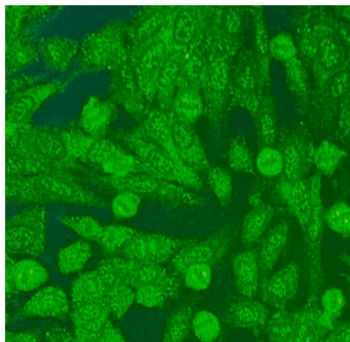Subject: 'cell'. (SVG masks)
Here are the masks:
<instances>
[{
	"instance_id": "6da1fadb",
	"label": "cell",
	"mask_w": 350,
	"mask_h": 342,
	"mask_svg": "<svg viewBox=\"0 0 350 342\" xmlns=\"http://www.w3.org/2000/svg\"><path fill=\"white\" fill-rule=\"evenodd\" d=\"M5 197L8 200L25 203L102 205L99 197L72 179L49 172L25 177H7Z\"/></svg>"
},
{
	"instance_id": "7a4b0ae2",
	"label": "cell",
	"mask_w": 350,
	"mask_h": 342,
	"mask_svg": "<svg viewBox=\"0 0 350 342\" xmlns=\"http://www.w3.org/2000/svg\"><path fill=\"white\" fill-rule=\"evenodd\" d=\"M309 179L312 194V211L309 223L303 231L309 279V293L306 306H318L324 285L322 241L325 224L321 197L322 174L317 171Z\"/></svg>"
},
{
	"instance_id": "3957f363",
	"label": "cell",
	"mask_w": 350,
	"mask_h": 342,
	"mask_svg": "<svg viewBox=\"0 0 350 342\" xmlns=\"http://www.w3.org/2000/svg\"><path fill=\"white\" fill-rule=\"evenodd\" d=\"M316 52L312 65L317 92L350 62L349 54L330 21V13L321 10L314 22Z\"/></svg>"
},
{
	"instance_id": "277c9868",
	"label": "cell",
	"mask_w": 350,
	"mask_h": 342,
	"mask_svg": "<svg viewBox=\"0 0 350 342\" xmlns=\"http://www.w3.org/2000/svg\"><path fill=\"white\" fill-rule=\"evenodd\" d=\"M132 146L136 157L143 164V173L189 189L200 190L203 187L197 171L185 162L175 160L152 140L137 138Z\"/></svg>"
},
{
	"instance_id": "5b68a950",
	"label": "cell",
	"mask_w": 350,
	"mask_h": 342,
	"mask_svg": "<svg viewBox=\"0 0 350 342\" xmlns=\"http://www.w3.org/2000/svg\"><path fill=\"white\" fill-rule=\"evenodd\" d=\"M46 250V213L35 206L10 218L5 224L8 255L38 256Z\"/></svg>"
},
{
	"instance_id": "8992f818",
	"label": "cell",
	"mask_w": 350,
	"mask_h": 342,
	"mask_svg": "<svg viewBox=\"0 0 350 342\" xmlns=\"http://www.w3.org/2000/svg\"><path fill=\"white\" fill-rule=\"evenodd\" d=\"M108 181L118 192L128 190L142 198H150L170 205L194 207L202 203L201 198L189 192V189L145 173L131 174L120 178L110 177Z\"/></svg>"
},
{
	"instance_id": "52a82bcc",
	"label": "cell",
	"mask_w": 350,
	"mask_h": 342,
	"mask_svg": "<svg viewBox=\"0 0 350 342\" xmlns=\"http://www.w3.org/2000/svg\"><path fill=\"white\" fill-rule=\"evenodd\" d=\"M187 243L172 237L152 233H136L122 252L124 259L162 264L172 259Z\"/></svg>"
},
{
	"instance_id": "ba28073f",
	"label": "cell",
	"mask_w": 350,
	"mask_h": 342,
	"mask_svg": "<svg viewBox=\"0 0 350 342\" xmlns=\"http://www.w3.org/2000/svg\"><path fill=\"white\" fill-rule=\"evenodd\" d=\"M231 237L228 231H219L200 241L187 243L171 259L175 273L183 274L187 268L198 263L215 264L227 254Z\"/></svg>"
},
{
	"instance_id": "9c48e42d",
	"label": "cell",
	"mask_w": 350,
	"mask_h": 342,
	"mask_svg": "<svg viewBox=\"0 0 350 342\" xmlns=\"http://www.w3.org/2000/svg\"><path fill=\"white\" fill-rule=\"evenodd\" d=\"M50 274L44 264L33 258L14 261L5 259V291L7 296L18 293H31L40 289L49 281Z\"/></svg>"
},
{
	"instance_id": "30bf717a",
	"label": "cell",
	"mask_w": 350,
	"mask_h": 342,
	"mask_svg": "<svg viewBox=\"0 0 350 342\" xmlns=\"http://www.w3.org/2000/svg\"><path fill=\"white\" fill-rule=\"evenodd\" d=\"M301 278V269L294 262L287 264L275 274L268 275L260 285V296L264 303L280 309L297 297Z\"/></svg>"
},
{
	"instance_id": "8fae6325",
	"label": "cell",
	"mask_w": 350,
	"mask_h": 342,
	"mask_svg": "<svg viewBox=\"0 0 350 342\" xmlns=\"http://www.w3.org/2000/svg\"><path fill=\"white\" fill-rule=\"evenodd\" d=\"M279 200L289 211L301 227L305 231L312 211V194L310 179L291 181L282 176L277 185Z\"/></svg>"
},
{
	"instance_id": "7c38bea8",
	"label": "cell",
	"mask_w": 350,
	"mask_h": 342,
	"mask_svg": "<svg viewBox=\"0 0 350 342\" xmlns=\"http://www.w3.org/2000/svg\"><path fill=\"white\" fill-rule=\"evenodd\" d=\"M350 92V62L317 92L319 119L322 127H328L337 120L342 105Z\"/></svg>"
},
{
	"instance_id": "4fadbf2b",
	"label": "cell",
	"mask_w": 350,
	"mask_h": 342,
	"mask_svg": "<svg viewBox=\"0 0 350 342\" xmlns=\"http://www.w3.org/2000/svg\"><path fill=\"white\" fill-rule=\"evenodd\" d=\"M293 342H317L327 337L336 321L318 306L293 311Z\"/></svg>"
},
{
	"instance_id": "5bb4252c",
	"label": "cell",
	"mask_w": 350,
	"mask_h": 342,
	"mask_svg": "<svg viewBox=\"0 0 350 342\" xmlns=\"http://www.w3.org/2000/svg\"><path fill=\"white\" fill-rule=\"evenodd\" d=\"M69 313L68 294L62 287L57 286H49L38 290L22 308V314L27 317L62 318Z\"/></svg>"
},
{
	"instance_id": "9a60e30c",
	"label": "cell",
	"mask_w": 350,
	"mask_h": 342,
	"mask_svg": "<svg viewBox=\"0 0 350 342\" xmlns=\"http://www.w3.org/2000/svg\"><path fill=\"white\" fill-rule=\"evenodd\" d=\"M314 150L305 135H290L281 150L284 158L283 176L291 181L306 179L314 166Z\"/></svg>"
},
{
	"instance_id": "2e32d148",
	"label": "cell",
	"mask_w": 350,
	"mask_h": 342,
	"mask_svg": "<svg viewBox=\"0 0 350 342\" xmlns=\"http://www.w3.org/2000/svg\"><path fill=\"white\" fill-rule=\"evenodd\" d=\"M171 128L174 148L181 160L197 172L208 170L207 155L193 127L172 119Z\"/></svg>"
},
{
	"instance_id": "e0dca14e",
	"label": "cell",
	"mask_w": 350,
	"mask_h": 342,
	"mask_svg": "<svg viewBox=\"0 0 350 342\" xmlns=\"http://www.w3.org/2000/svg\"><path fill=\"white\" fill-rule=\"evenodd\" d=\"M57 90V84L49 83L35 86L19 92L7 106L8 123L18 124L28 120Z\"/></svg>"
},
{
	"instance_id": "ac0fdd59",
	"label": "cell",
	"mask_w": 350,
	"mask_h": 342,
	"mask_svg": "<svg viewBox=\"0 0 350 342\" xmlns=\"http://www.w3.org/2000/svg\"><path fill=\"white\" fill-rule=\"evenodd\" d=\"M270 312L265 304L254 298H242L232 302L224 314V319L232 328H258L270 319Z\"/></svg>"
},
{
	"instance_id": "d6986e66",
	"label": "cell",
	"mask_w": 350,
	"mask_h": 342,
	"mask_svg": "<svg viewBox=\"0 0 350 342\" xmlns=\"http://www.w3.org/2000/svg\"><path fill=\"white\" fill-rule=\"evenodd\" d=\"M129 261L130 285L134 289L139 287L152 285L163 287L172 298L180 290V282L161 264Z\"/></svg>"
},
{
	"instance_id": "ffe728a7",
	"label": "cell",
	"mask_w": 350,
	"mask_h": 342,
	"mask_svg": "<svg viewBox=\"0 0 350 342\" xmlns=\"http://www.w3.org/2000/svg\"><path fill=\"white\" fill-rule=\"evenodd\" d=\"M232 273L237 291L243 297L254 298L260 289L258 256L252 250L239 252L232 260Z\"/></svg>"
},
{
	"instance_id": "44dd1931",
	"label": "cell",
	"mask_w": 350,
	"mask_h": 342,
	"mask_svg": "<svg viewBox=\"0 0 350 342\" xmlns=\"http://www.w3.org/2000/svg\"><path fill=\"white\" fill-rule=\"evenodd\" d=\"M289 232L288 221L282 220L272 227L264 237L258 256L260 274L265 277L277 265L288 241Z\"/></svg>"
},
{
	"instance_id": "7402d4cb",
	"label": "cell",
	"mask_w": 350,
	"mask_h": 342,
	"mask_svg": "<svg viewBox=\"0 0 350 342\" xmlns=\"http://www.w3.org/2000/svg\"><path fill=\"white\" fill-rule=\"evenodd\" d=\"M165 46L162 42H155L143 53L137 66V79L139 86L148 96L157 93L159 73L166 60Z\"/></svg>"
},
{
	"instance_id": "603a6c76",
	"label": "cell",
	"mask_w": 350,
	"mask_h": 342,
	"mask_svg": "<svg viewBox=\"0 0 350 342\" xmlns=\"http://www.w3.org/2000/svg\"><path fill=\"white\" fill-rule=\"evenodd\" d=\"M115 107L109 101L92 96L85 103L81 114V124L85 133L95 138L102 137L114 118Z\"/></svg>"
},
{
	"instance_id": "cb8c5ba5",
	"label": "cell",
	"mask_w": 350,
	"mask_h": 342,
	"mask_svg": "<svg viewBox=\"0 0 350 342\" xmlns=\"http://www.w3.org/2000/svg\"><path fill=\"white\" fill-rule=\"evenodd\" d=\"M275 213L277 211L273 206L265 202L252 206L244 218L241 231V239L244 246L252 247L262 238L273 220Z\"/></svg>"
},
{
	"instance_id": "d4e9b609",
	"label": "cell",
	"mask_w": 350,
	"mask_h": 342,
	"mask_svg": "<svg viewBox=\"0 0 350 342\" xmlns=\"http://www.w3.org/2000/svg\"><path fill=\"white\" fill-rule=\"evenodd\" d=\"M111 315L107 299L74 303L70 317L76 328L99 332Z\"/></svg>"
},
{
	"instance_id": "484cf974",
	"label": "cell",
	"mask_w": 350,
	"mask_h": 342,
	"mask_svg": "<svg viewBox=\"0 0 350 342\" xmlns=\"http://www.w3.org/2000/svg\"><path fill=\"white\" fill-rule=\"evenodd\" d=\"M109 290L110 287L106 278L96 267L74 280L70 296L73 303L98 301L107 299Z\"/></svg>"
},
{
	"instance_id": "4316f807",
	"label": "cell",
	"mask_w": 350,
	"mask_h": 342,
	"mask_svg": "<svg viewBox=\"0 0 350 342\" xmlns=\"http://www.w3.org/2000/svg\"><path fill=\"white\" fill-rule=\"evenodd\" d=\"M171 107L174 119L193 126L204 114L203 97L196 88L182 87L175 93Z\"/></svg>"
},
{
	"instance_id": "83f0119b",
	"label": "cell",
	"mask_w": 350,
	"mask_h": 342,
	"mask_svg": "<svg viewBox=\"0 0 350 342\" xmlns=\"http://www.w3.org/2000/svg\"><path fill=\"white\" fill-rule=\"evenodd\" d=\"M92 256V248L88 241L79 240L69 244L57 252L58 270L64 275L80 273Z\"/></svg>"
},
{
	"instance_id": "f1b7e54d",
	"label": "cell",
	"mask_w": 350,
	"mask_h": 342,
	"mask_svg": "<svg viewBox=\"0 0 350 342\" xmlns=\"http://www.w3.org/2000/svg\"><path fill=\"white\" fill-rule=\"evenodd\" d=\"M171 126L172 119L163 111H151L146 120V130L151 140L165 149L175 160L183 161L174 148Z\"/></svg>"
},
{
	"instance_id": "f546056e",
	"label": "cell",
	"mask_w": 350,
	"mask_h": 342,
	"mask_svg": "<svg viewBox=\"0 0 350 342\" xmlns=\"http://www.w3.org/2000/svg\"><path fill=\"white\" fill-rule=\"evenodd\" d=\"M347 155V151L336 143L323 140L314 148L313 164L322 176L330 177L336 173Z\"/></svg>"
},
{
	"instance_id": "4dcf8cb0",
	"label": "cell",
	"mask_w": 350,
	"mask_h": 342,
	"mask_svg": "<svg viewBox=\"0 0 350 342\" xmlns=\"http://www.w3.org/2000/svg\"><path fill=\"white\" fill-rule=\"evenodd\" d=\"M284 68L290 91L303 106H306L309 101L310 88L304 63L297 57L284 64Z\"/></svg>"
},
{
	"instance_id": "1f68e13d",
	"label": "cell",
	"mask_w": 350,
	"mask_h": 342,
	"mask_svg": "<svg viewBox=\"0 0 350 342\" xmlns=\"http://www.w3.org/2000/svg\"><path fill=\"white\" fill-rule=\"evenodd\" d=\"M61 223L85 241L99 242L104 226L95 218L88 215H66Z\"/></svg>"
},
{
	"instance_id": "d6a6232c",
	"label": "cell",
	"mask_w": 350,
	"mask_h": 342,
	"mask_svg": "<svg viewBox=\"0 0 350 342\" xmlns=\"http://www.w3.org/2000/svg\"><path fill=\"white\" fill-rule=\"evenodd\" d=\"M258 132L262 146H274L278 138V120L273 101L267 96L260 103Z\"/></svg>"
},
{
	"instance_id": "836d02e7",
	"label": "cell",
	"mask_w": 350,
	"mask_h": 342,
	"mask_svg": "<svg viewBox=\"0 0 350 342\" xmlns=\"http://www.w3.org/2000/svg\"><path fill=\"white\" fill-rule=\"evenodd\" d=\"M176 62L166 60L159 73L157 93L159 105L163 109L172 106L178 77V67Z\"/></svg>"
},
{
	"instance_id": "e575fe53",
	"label": "cell",
	"mask_w": 350,
	"mask_h": 342,
	"mask_svg": "<svg viewBox=\"0 0 350 342\" xmlns=\"http://www.w3.org/2000/svg\"><path fill=\"white\" fill-rule=\"evenodd\" d=\"M112 178H120L131 174L143 173V164L134 155L120 149L100 166Z\"/></svg>"
},
{
	"instance_id": "d590c367",
	"label": "cell",
	"mask_w": 350,
	"mask_h": 342,
	"mask_svg": "<svg viewBox=\"0 0 350 342\" xmlns=\"http://www.w3.org/2000/svg\"><path fill=\"white\" fill-rule=\"evenodd\" d=\"M77 52V46L64 38H52L44 44V58L57 69L66 68Z\"/></svg>"
},
{
	"instance_id": "8d00e7d4",
	"label": "cell",
	"mask_w": 350,
	"mask_h": 342,
	"mask_svg": "<svg viewBox=\"0 0 350 342\" xmlns=\"http://www.w3.org/2000/svg\"><path fill=\"white\" fill-rule=\"evenodd\" d=\"M193 311L188 306L174 311L170 315L165 326V339L178 342L185 339L192 330Z\"/></svg>"
},
{
	"instance_id": "74e56055",
	"label": "cell",
	"mask_w": 350,
	"mask_h": 342,
	"mask_svg": "<svg viewBox=\"0 0 350 342\" xmlns=\"http://www.w3.org/2000/svg\"><path fill=\"white\" fill-rule=\"evenodd\" d=\"M192 330L202 342H213L219 337L221 324L217 315L208 310H201L193 315Z\"/></svg>"
},
{
	"instance_id": "f35d334b",
	"label": "cell",
	"mask_w": 350,
	"mask_h": 342,
	"mask_svg": "<svg viewBox=\"0 0 350 342\" xmlns=\"http://www.w3.org/2000/svg\"><path fill=\"white\" fill-rule=\"evenodd\" d=\"M135 234V229L124 225H108L104 227L98 244L104 252L113 254L120 250H122Z\"/></svg>"
},
{
	"instance_id": "ab89813d",
	"label": "cell",
	"mask_w": 350,
	"mask_h": 342,
	"mask_svg": "<svg viewBox=\"0 0 350 342\" xmlns=\"http://www.w3.org/2000/svg\"><path fill=\"white\" fill-rule=\"evenodd\" d=\"M325 224L336 234L346 239L350 236V205L339 200L324 211Z\"/></svg>"
},
{
	"instance_id": "60d3db41",
	"label": "cell",
	"mask_w": 350,
	"mask_h": 342,
	"mask_svg": "<svg viewBox=\"0 0 350 342\" xmlns=\"http://www.w3.org/2000/svg\"><path fill=\"white\" fill-rule=\"evenodd\" d=\"M255 166L262 176L274 178L284 171V158L282 151L274 146H262L255 159Z\"/></svg>"
},
{
	"instance_id": "b9f144b4",
	"label": "cell",
	"mask_w": 350,
	"mask_h": 342,
	"mask_svg": "<svg viewBox=\"0 0 350 342\" xmlns=\"http://www.w3.org/2000/svg\"><path fill=\"white\" fill-rule=\"evenodd\" d=\"M207 181L219 203L227 205L230 203L232 196V178L226 169L221 167H212L208 171Z\"/></svg>"
},
{
	"instance_id": "7bdbcfd3",
	"label": "cell",
	"mask_w": 350,
	"mask_h": 342,
	"mask_svg": "<svg viewBox=\"0 0 350 342\" xmlns=\"http://www.w3.org/2000/svg\"><path fill=\"white\" fill-rule=\"evenodd\" d=\"M35 146L42 157L53 161H59L68 154L64 140L55 132H38L35 137Z\"/></svg>"
},
{
	"instance_id": "ee69618b",
	"label": "cell",
	"mask_w": 350,
	"mask_h": 342,
	"mask_svg": "<svg viewBox=\"0 0 350 342\" xmlns=\"http://www.w3.org/2000/svg\"><path fill=\"white\" fill-rule=\"evenodd\" d=\"M142 204V198L137 194L122 190L111 201L112 215L118 220H126L137 215Z\"/></svg>"
},
{
	"instance_id": "f6af8a7d",
	"label": "cell",
	"mask_w": 350,
	"mask_h": 342,
	"mask_svg": "<svg viewBox=\"0 0 350 342\" xmlns=\"http://www.w3.org/2000/svg\"><path fill=\"white\" fill-rule=\"evenodd\" d=\"M97 267L106 278L110 290L115 286L130 285L129 261L127 259L111 256L103 260Z\"/></svg>"
},
{
	"instance_id": "bcb514c9",
	"label": "cell",
	"mask_w": 350,
	"mask_h": 342,
	"mask_svg": "<svg viewBox=\"0 0 350 342\" xmlns=\"http://www.w3.org/2000/svg\"><path fill=\"white\" fill-rule=\"evenodd\" d=\"M267 332L272 341L293 342V312L284 308L278 310V312L272 315L267 322Z\"/></svg>"
},
{
	"instance_id": "7dc6e473",
	"label": "cell",
	"mask_w": 350,
	"mask_h": 342,
	"mask_svg": "<svg viewBox=\"0 0 350 342\" xmlns=\"http://www.w3.org/2000/svg\"><path fill=\"white\" fill-rule=\"evenodd\" d=\"M107 301L111 315L116 318H122L135 302V289L130 285H120L109 291Z\"/></svg>"
},
{
	"instance_id": "c3c4849f",
	"label": "cell",
	"mask_w": 350,
	"mask_h": 342,
	"mask_svg": "<svg viewBox=\"0 0 350 342\" xmlns=\"http://www.w3.org/2000/svg\"><path fill=\"white\" fill-rule=\"evenodd\" d=\"M228 163L232 170L239 173H251L255 165L251 149L239 139L233 140L229 146Z\"/></svg>"
},
{
	"instance_id": "681fc988",
	"label": "cell",
	"mask_w": 350,
	"mask_h": 342,
	"mask_svg": "<svg viewBox=\"0 0 350 342\" xmlns=\"http://www.w3.org/2000/svg\"><path fill=\"white\" fill-rule=\"evenodd\" d=\"M268 52L275 60L284 64L297 57L298 48L293 37L288 33L282 32L270 38Z\"/></svg>"
},
{
	"instance_id": "f907efd6",
	"label": "cell",
	"mask_w": 350,
	"mask_h": 342,
	"mask_svg": "<svg viewBox=\"0 0 350 342\" xmlns=\"http://www.w3.org/2000/svg\"><path fill=\"white\" fill-rule=\"evenodd\" d=\"M185 285L189 289L201 291L208 289L213 281V265L198 263L190 266L182 274Z\"/></svg>"
},
{
	"instance_id": "816d5d0a",
	"label": "cell",
	"mask_w": 350,
	"mask_h": 342,
	"mask_svg": "<svg viewBox=\"0 0 350 342\" xmlns=\"http://www.w3.org/2000/svg\"><path fill=\"white\" fill-rule=\"evenodd\" d=\"M67 153L74 158L85 161L87 155L95 137L76 130L65 131L61 134Z\"/></svg>"
},
{
	"instance_id": "f5cc1de1",
	"label": "cell",
	"mask_w": 350,
	"mask_h": 342,
	"mask_svg": "<svg viewBox=\"0 0 350 342\" xmlns=\"http://www.w3.org/2000/svg\"><path fill=\"white\" fill-rule=\"evenodd\" d=\"M135 302L146 308H161L168 299L173 298L163 287L146 285L135 289Z\"/></svg>"
},
{
	"instance_id": "db71d44e",
	"label": "cell",
	"mask_w": 350,
	"mask_h": 342,
	"mask_svg": "<svg viewBox=\"0 0 350 342\" xmlns=\"http://www.w3.org/2000/svg\"><path fill=\"white\" fill-rule=\"evenodd\" d=\"M320 302L323 312L336 321L345 308L346 298L343 291L337 287H332L322 293Z\"/></svg>"
},
{
	"instance_id": "11a10c76",
	"label": "cell",
	"mask_w": 350,
	"mask_h": 342,
	"mask_svg": "<svg viewBox=\"0 0 350 342\" xmlns=\"http://www.w3.org/2000/svg\"><path fill=\"white\" fill-rule=\"evenodd\" d=\"M120 150V147L111 140L104 137L96 138L89 148L85 161L102 166Z\"/></svg>"
},
{
	"instance_id": "9f6ffc18",
	"label": "cell",
	"mask_w": 350,
	"mask_h": 342,
	"mask_svg": "<svg viewBox=\"0 0 350 342\" xmlns=\"http://www.w3.org/2000/svg\"><path fill=\"white\" fill-rule=\"evenodd\" d=\"M196 30V21L191 10H183L174 23V38L178 44H189Z\"/></svg>"
},
{
	"instance_id": "6f0895ef",
	"label": "cell",
	"mask_w": 350,
	"mask_h": 342,
	"mask_svg": "<svg viewBox=\"0 0 350 342\" xmlns=\"http://www.w3.org/2000/svg\"><path fill=\"white\" fill-rule=\"evenodd\" d=\"M115 44L110 37H96L91 46L92 60H94L97 65L106 64L109 54L113 53Z\"/></svg>"
},
{
	"instance_id": "680465c9",
	"label": "cell",
	"mask_w": 350,
	"mask_h": 342,
	"mask_svg": "<svg viewBox=\"0 0 350 342\" xmlns=\"http://www.w3.org/2000/svg\"><path fill=\"white\" fill-rule=\"evenodd\" d=\"M256 45L262 56L267 57L269 52H268V45H269V38H268L267 30L265 21L263 19L262 12L258 10L256 16Z\"/></svg>"
},
{
	"instance_id": "91938a15",
	"label": "cell",
	"mask_w": 350,
	"mask_h": 342,
	"mask_svg": "<svg viewBox=\"0 0 350 342\" xmlns=\"http://www.w3.org/2000/svg\"><path fill=\"white\" fill-rule=\"evenodd\" d=\"M338 134L350 141V92L346 97L337 118Z\"/></svg>"
},
{
	"instance_id": "94428289",
	"label": "cell",
	"mask_w": 350,
	"mask_h": 342,
	"mask_svg": "<svg viewBox=\"0 0 350 342\" xmlns=\"http://www.w3.org/2000/svg\"><path fill=\"white\" fill-rule=\"evenodd\" d=\"M330 21L350 56V21L336 16L332 12H330Z\"/></svg>"
},
{
	"instance_id": "6125c7cd",
	"label": "cell",
	"mask_w": 350,
	"mask_h": 342,
	"mask_svg": "<svg viewBox=\"0 0 350 342\" xmlns=\"http://www.w3.org/2000/svg\"><path fill=\"white\" fill-rule=\"evenodd\" d=\"M326 340L328 342H350V321L334 326Z\"/></svg>"
},
{
	"instance_id": "be15d7a7",
	"label": "cell",
	"mask_w": 350,
	"mask_h": 342,
	"mask_svg": "<svg viewBox=\"0 0 350 342\" xmlns=\"http://www.w3.org/2000/svg\"><path fill=\"white\" fill-rule=\"evenodd\" d=\"M99 341H122L123 337L119 330L110 321L98 332Z\"/></svg>"
},
{
	"instance_id": "e7e4bbea",
	"label": "cell",
	"mask_w": 350,
	"mask_h": 342,
	"mask_svg": "<svg viewBox=\"0 0 350 342\" xmlns=\"http://www.w3.org/2000/svg\"><path fill=\"white\" fill-rule=\"evenodd\" d=\"M332 13L336 15V16L350 21V5H334L332 7Z\"/></svg>"
},
{
	"instance_id": "03108f58",
	"label": "cell",
	"mask_w": 350,
	"mask_h": 342,
	"mask_svg": "<svg viewBox=\"0 0 350 342\" xmlns=\"http://www.w3.org/2000/svg\"><path fill=\"white\" fill-rule=\"evenodd\" d=\"M340 259L341 261L343 262L350 269V255H342Z\"/></svg>"
},
{
	"instance_id": "003e7915",
	"label": "cell",
	"mask_w": 350,
	"mask_h": 342,
	"mask_svg": "<svg viewBox=\"0 0 350 342\" xmlns=\"http://www.w3.org/2000/svg\"><path fill=\"white\" fill-rule=\"evenodd\" d=\"M349 197H350V184H349Z\"/></svg>"
}]
</instances>
